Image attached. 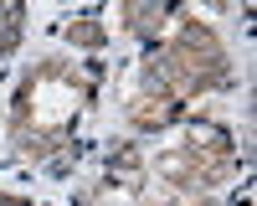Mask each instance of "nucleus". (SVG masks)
<instances>
[{
	"instance_id": "obj_1",
	"label": "nucleus",
	"mask_w": 257,
	"mask_h": 206,
	"mask_svg": "<svg viewBox=\"0 0 257 206\" xmlns=\"http://www.w3.org/2000/svg\"><path fill=\"white\" fill-rule=\"evenodd\" d=\"M16 36H21V6H0V52L16 47Z\"/></svg>"
}]
</instances>
